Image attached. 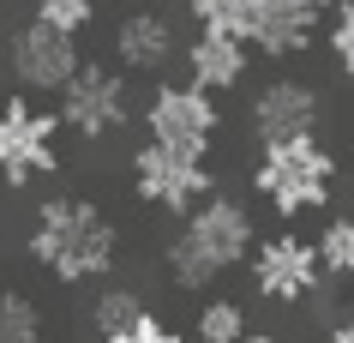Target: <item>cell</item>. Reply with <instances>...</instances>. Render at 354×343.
Instances as JSON below:
<instances>
[{
  "instance_id": "6da1fadb",
  "label": "cell",
  "mask_w": 354,
  "mask_h": 343,
  "mask_svg": "<svg viewBox=\"0 0 354 343\" xmlns=\"http://www.w3.org/2000/svg\"><path fill=\"white\" fill-rule=\"evenodd\" d=\"M24 247L55 283H91L114 265L120 235L102 217V205H91V199H42Z\"/></svg>"
},
{
  "instance_id": "7a4b0ae2",
  "label": "cell",
  "mask_w": 354,
  "mask_h": 343,
  "mask_svg": "<svg viewBox=\"0 0 354 343\" xmlns=\"http://www.w3.org/2000/svg\"><path fill=\"white\" fill-rule=\"evenodd\" d=\"M252 247V217H246V205H234V199H205V205L187 217V229L168 241V277L180 289H205L216 283L228 265H241Z\"/></svg>"
},
{
  "instance_id": "3957f363",
  "label": "cell",
  "mask_w": 354,
  "mask_h": 343,
  "mask_svg": "<svg viewBox=\"0 0 354 343\" xmlns=\"http://www.w3.org/2000/svg\"><path fill=\"white\" fill-rule=\"evenodd\" d=\"M336 181V157L313 139H288V145H259V169H252V187L277 217H300V211H318L330 199Z\"/></svg>"
},
{
  "instance_id": "277c9868",
  "label": "cell",
  "mask_w": 354,
  "mask_h": 343,
  "mask_svg": "<svg viewBox=\"0 0 354 343\" xmlns=\"http://www.w3.org/2000/svg\"><path fill=\"white\" fill-rule=\"evenodd\" d=\"M60 114L24 103V96H6L0 103V181L6 187H24L37 175L60 169Z\"/></svg>"
},
{
  "instance_id": "5b68a950",
  "label": "cell",
  "mask_w": 354,
  "mask_h": 343,
  "mask_svg": "<svg viewBox=\"0 0 354 343\" xmlns=\"http://www.w3.org/2000/svg\"><path fill=\"white\" fill-rule=\"evenodd\" d=\"M132 187L138 199L156 211H198L210 193V163L205 157H187V151H168V145H145V151L132 157Z\"/></svg>"
},
{
  "instance_id": "8992f818",
  "label": "cell",
  "mask_w": 354,
  "mask_h": 343,
  "mask_svg": "<svg viewBox=\"0 0 354 343\" xmlns=\"http://www.w3.org/2000/svg\"><path fill=\"white\" fill-rule=\"evenodd\" d=\"M145 127H150V145H168V151H187V157H205L216 127H223V114L210 103L205 85H162V91L150 96L145 109Z\"/></svg>"
},
{
  "instance_id": "52a82bcc",
  "label": "cell",
  "mask_w": 354,
  "mask_h": 343,
  "mask_svg": "<svg viewBox=\"0 0 354 343\" xmlns=\"http://www.w3.org/2000/svg\"><path fill=\"white\" fill-rule=\"evenodd\" d=\"M324 277V259H318V241H300V235H270L252 253V283H259L264 301H306Z\"/></svg>"
},
{
  "instance_id": "ba28073f",
  "label": "cell",
  "mask_w": 354,
  "mask_h": 343,
  "mask_svg": "<svg viewBox=\"0 0 354 343\" xmlns=\"http://www.w3.org/2000/svg\"><path fill=\"white\" fill-rule=\"evenodd\" d=\"M12 73H19L24 91H66L78 73H84V60H78V37L66 30H48V24H24L12 30Z\"/></svg>"
},
{
  "instance_id": "9c48e42d",
  "label": "cell",
  "mask_w": 354,
  "mask_h": 343,
  "mask_svg": "<svg viewBox=\"0 0 354 343\" xmlns=\"http://www.w3.org/2000/svg\"><path fill=\"white\" fill-rule=\"evenodd\" d=\"M60 121H66V133H78V139H109L114 127L127 121V85H120V73L84 67V73L60 91Z\"/></svg>"
},
{
  "instance_id": "30bf717a",
  "label": "cell",
  "mask_w": 354,
  "mask_h": 343,
  "mask_svg": "<svg viewBox=\"0 0 354 343\" xmlns=\"http://www.w3.org/2000/svg\"><path fill=\"white\" fill-rule=\"evenodd\" d=\"M318 127V96L295 78H277V85H264L259 103H252V133L259 145H288V139H313Z\"/></svg>"
},
{
  "instance_id": "8fae6325",
  "label": "cell",
  "mask_w": 354,
  "mask_h": 343,
  "mask_svg": "<svg viewBox=\"0 0 354 343\" xmlns=\"http://www.w3.org/2000/svg\"><path fill=\"white\" fill-rule=\"evenodd\" d=\"M318 30V12L306 6V0H264L259 6V30H252V49H264V55H300L306 42H313Z\"/></svg>"
},
{
  "instance_id": "7c38bea8",
  "label": "cell",
  "mask_w": 354,
  "mask_h": 343,
  "mask_svg": "<svg viewBox=\"0 0 354 343\" xmlns=\"http://www.w3.org/2000/svg\"><path fill=\"white\" fill-rule=\"evenodd\" d=\"M114 55H120V67L156 73V67H168V55H174V24H168L162 12H127L120 30H114Z\"/></svg>"
},
{
  "instance_id": "4fadbf2b",
  "label": "cell",
  "mask_w": 354,
  "mask_h": 343,
  "mask_svg": "<svg viewBox=\"0 0 354 343\" xmlns=\"http://www.w3.org/2000/svg\"><path fill=\"white\" fill-rule=\"evenodd\" d=\"M187 67H192V85L205 91H228L246 78V42L241 37H216V30H198L187 49Z\"/></svg>"
},
{
  "instance_id": "5bb4252c",
  "label": "cell",
  "mask_w": 354,
  "mask_h": 343,
  "mask_svg": "<svg viewBox=\"0 0 354 343\" xmlns=\"http://www.w3.org/2000/svg\"><path fill=\"white\" fill-rule=\"evenodd\" d=\"M259 6H264V0H192V19H198V30L252 42V30H259Z\"/></svg>"
},
{
  "instance_id": "9a60e30c",
  "label": "cell",
  "mask_w": 354,
  "mask_h": 343,
  "mask_svg": "<svg viewBox=\"0 0 354 343\" xmlns=\"http://www.w3.org/2000/svg\"><path fill=\"white\" fill-rule=\"evenodd\" d=\"M145 313H150V307L138 301L132 289H102V295L91 301V325L102 331V343H109V337H120V331H132V325L145 319Z\"/></svg>"
},
{
  "instance_id": "2e32d148",
  "label": "cell",
  "mask_w": 354,
  "mask_h": 343,
  "mask_svg": "<svg viewBox=\"0 0 354 343\" xmlns=\"http://www.w3.org/2000/svg\"><path fill=\"white\" fill-rule=\"evenodd\" d=\"M42 337V307L24 289H0V343H37Z\"/></svg>"
},
{
  "instance_id": "e0dca14e",
  "label": "cell",
  "mask_w": 354,
  "mask_h": 343,
  "mask_svg": "<svg viewBox=\"0 0 354 343\" xmlns=\"http://www.w3.org/2000/svg\"><path fill=\"white\" fill-rule=\"evenodd\" d=\"M241 337H246L241 301H205L198 307V343H241Z\"/></svg>"
},
{
  "instance_id": "ac0fdd59",
  "label": "cell",
  "mask_w": 354,
  "mask_h": 343,
  "mask_svg": "<svg viewBox=\"0 0 354 343\" xmlns=\"http://www.w3.org/2000/svg\"><path fill=\"white\" fill-rule=\"evenodd\" d=\"M318 259L330 277H354V217H330L318 235Z\"/></svg>"
},
{
  "instance_id": "d6986e66",
  "label": "cell",
  "mask_w": 354,
  "mask_h": 343,
  "mask_svg": "<svg viewBox=\"0 0 354 343\" xmlns=\"http://www.w3.org/2000/svg\"><path fill=\"white\" fill-rule=\"evenodd\" d=\"M91 19H96V0H37V24H48V30L78 37Z\"/></svg>"
},
{
  "instance_id": "ffe728a7",
  "label": "cell",
  "mask_w": 354,
  "mask_h": 343,
  "mask_svg": "<svg viewBox=\"0 0 354 343\" xmlns=\"http://www.w3.org/2000/svg\"><path fill=\"white\" fill-rule=\"evenodd\" d=\"M330 55H336L342 73H354V0L336 12V24H330Z\"/></svg>"
},
{
  "instance_id": "44dd1931",
  "label": "cell",
  "mask_w": 354,
  "mask_h": 343,
  "mask_svg": "<svg viewBox=\"0 0 354 343\" xmlns=\"http://www.w3.org/2000/svg\"><path fill=\"white\" fill-rule=\"evenodd\" d=\"M109 343H187V337H180V331H168L156 313H145L132 331H120V337H109Z\"/></svg>"
},
{
  "instance_id": "7402d4cb",
  "label": "cell",
  "mask_w": 354,
  "mask_h": 343,
  "mask_svg": "<svg viewBox=\"0 0 354 343\" xmlns=\"http://www.w3.org/2000/svg\"><path fill=\"white\" fill-rule=\"evenodd\" d=\"M330 343H354V319H342V325H336V331H330Z\"/></svg>"
},
{
  "instance_id": "603a6c76",
  "label": "cell",
  "mask_w": 354,
  "mask_h": 343,
  "mask_svg": "<svg viewBox=\"0 0 354 343\" xmlns=\"http://www.w3.org/2000/svg\"><path fill=\"white\" fill-rule=\"evenodd\" d=\"M306 6H313V12H324V6H348V0H306Z\"/></svg>"
},
{
  "instance_id": "cb8c5ba5",
  "label": "cell",
  "mask_w": 354,
  "mask_h": 343,
  "mask_svg": "<svg viewBox=\"0 0 354 343\" xmlns=\"http://www.w3.org/2000/svg\"><path fill=\"white\" fill-rule=\"evenodd\" d=\"M241 343H277V337H264V331H246V337Z\"/></svg>"
}]
</instances>
